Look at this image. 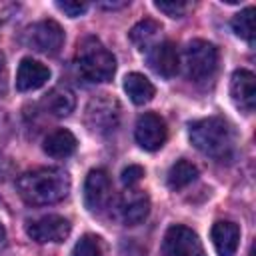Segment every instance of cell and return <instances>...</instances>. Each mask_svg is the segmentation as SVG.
I'll list each match as a JSON object with an SVG mask.
<instances>
[{
  "label": "cell",
  "instance_id": "obj_18",
  "mask_svg": "<svg viewBox=\"0 0 256 256\" xmlns=\"http://www.w3.org/2000/svg\"><path fill=\"white\" fill-rule=\"evenodd\" d=\"M76 136L70 130L58 128L44 138V152L52 158H66L76 150Z\"/></svg>",
  "mask_w": 256,
  "mask_h": 256
},
{
  "label": "cell",
  "instance_id": "obj_11",
  "mask_svg": "<svg viewBox=\"0 0 256 256\" xmlns=\"http://www.w3.org/2000/svg\"><path fill=\"white\" fill-rule=\"evenodd\" d=\"M150 212V198L138 188H128L118 200V214L126 226H136L146 220Z\"/></svg>",
  "mask_w": 256,
  "mask_h": 256
},
{
  "label": "cell",
  "instance_id": "obj_14",
  "mask_svg": "<svg viewBox=\"0 0 256 256\" xmlns=\"http://www.w3.org/2000/svg\"><path fill=\"white\" fill-rule=\"evenodd\" d=\"M50 80V70L48 66H44L38 60L32 58H24L18 64V72H16V88L20 92H32L42 88L46 82Z\"/></svg>",
  "mask_w": 256,
  "mask_h": 256
},
{
  "label": "cell",
  "instance_id": "obj_3",
  "mask_svg": "<svg viewBox=\"0 0 256 256\" xmlns=\"http://www.w3.org/2000/svg\"><path fill=\"white\" fill-rule=\"evenodd\" d=\"M76 68L84 80L102 84L110 82L116 72V60L112 52L94 36H86L76 48Z\"/></svg>",
  "mask_w": 256,
  "mask_h": 256
},
{
  "label": "cell",
  "instance_id": "obj_19",
  "mask_svg": "<svg viewBox=\"0 0 256 256\" xmlns=\"http://www.w3.org/2000/svg\"><path fill=\"white\" fill-rule=\"evenodd\" d=\"M124 92L128 94V98L134 104H146L154 98V84L140 72H130L124 78Z\"/></svg>",
  "mask_w": 256,
  "mask_h": 256
},
{
  "label": "cell",
  "instance_id": "obj_12",
  "mask_svg": "<svg viewBox=\"0 0 256 256\" xmlns=\"http://www.w3.org/2000/svg\"><path fill=\"white\" fill-rule=\"evenodd\" d=\"M230 96L236 108L250 114L256 106V78L250 70L240 68L230 78Z\"/></svg>",
  "mask_w": 256,
  "mask_h": 256
},
{
  "label": "cell",
  "instance_id": "obj_17",
  "mask_svg": "<svg viewBox=\"0 0 256 256\" xmlns=\"http://www.w3.org/2000/svg\"><path fill=\"white\" fill-rule=\"evenodd\" d=\"M44 106H46V110H48L52 116L64 118V116H68V114L74 110V106H76V96H74V92H72L68 86L60 84V86H54V88L44 96Z\"/></svg>",
  "mask_w": 256,
  "mask_h": 256
},
{
  "label": "cell",
  "instance_id": "obj_4",
  "mask_svg": "<svg viewBox=\"0 0 256 256\" xmlns=\"http://www.w3.org/2000/svg\"><path fill=\"white\" fill-rule=\"evenodd\" d=\"M184 68L186 76L196 82H210L218 68V48L208 40H192L184 50Z\"/></svg>",
  "mask_w": 256,
  "mask_h": 256
},
{
  "label": "cell",
  "instance_id": "obj_13",
  "mask_svg": "<svg viewBox=\"0 0 256 256\" xmlns=\"http://www.w3.org/2000/svg\"><path fill=\"white\" fill-rule=\"evenodd\" d=\"M148 64L150 68L164 78H172L178 72L180 66V58H178V50L170 40H160L156 46H152L146 52Z\"/></svg>",
  "mask_w": 256,
  "mask_h": 256
},
{
  "label": "cell",
  "instance_id": "obj_25",
  "mask_svg": "<svg viewBox=\"0 0 256 256\" xmlns=\"http://www.w3.org/2000/svg\"><path fill=\"white\" fill-rule=\"evenodd\" d=\"M142 176H144V168L138 166V164H130L128 168L122 170V184L130 188V186L138 184L142 180Z\"/></svg>",
  "mask_w": 256,
  "mask_h": 256
},
{
  "label": "cell",
  "instance_id": "obj_20",
  "mask_svg": "<svg viewBox=\"0 0 256 256\" xmlns=\"http://www.w3.org/2000/svg\"><path fill=\"white\" fill-rule=\"evenodd\" d=\"M196 176H198V168L192 164V162H188V160H176L172 166H170V170H168V186L172 188V190H180V188H184V186H188L190 182H194L196 180Z\"/></svg>",
  "mask_w": 256,
  "mask_h": 256
},
{
  "label": "cell",
  "instance_id": "obj_2",
  "mask_svg": "<svg viewBox=\"0 0 256 256\" xmlns=\"http://www.w3.org/2000/svg\"><path fill=\"white\" fill-rule=\"evenodd\" d=\"M190 142L202 154L212 158H228L234 148V132L220 116H208L190 124Z\"/></svg>",
  "mask_w": 256,
  "mask_h": 256
},
{
  "label": "cell",
  "instance_id": "obj_9",
  "mask_svg": "<svg viewBox=\"0 0 256 256\" xmlns=\"http://www.w3.org/2000/svg\"><path fill=\"white\" fill-rule=\"evenodd\" d=\"M166 136H168L166 122H164L158 114L146 112V114H142V116L136 120L134 138H136V142L140 144V148H144V150H148V152H156V150H160V148L164 146Z\"/></svg>",
  "mask_w": 256,
  "mask_h": 256
},
{
  "label": "cell",
  "instance_id": "obj_8",
  "mask_svg": "<svg viewBox=\"0 0 256 256\" xmlns=\"http://www.w3.org/2000/svg\"><path fill=\"white\" fill-rule=\"evenodd\" d=\"M72 230V224L58 214H48L38 220H32L26 226V234L38 242V244H48V242H64Z\"/></svg>",
  "mask_w": 256,
  "mask_h": 256
},
{
  "label": "cell",
  "instance_id": "obj_26",
  "mask_svg": "<svg viewBox=\"0 0 256 256\" xmlns=\"http://www.w3.org/2000/svg\"><path fill=\"white\" fill-rule=\"evenodd\" d=\"M128 2H102L100 6L102 8H108V10H114V8H122V6H126Z\"/></svg>",
  "mask_w": 256,
  "mask_h": 256
},
{
  "label": "cell",
  "instance_id": "obj_7",
  "mask_svg": "<svg viewBox=\"0 0 256 256\" xmlns=\"http://www.w3.org/2000/svg\"><path fill=\"white\" fill-rule=\"evenodd\" d=\"M160 256H204V248L192 228L174 224L162 238Z\"/></svg>",
  "mask_w": 256,
  "mask_h": 256
},
{
  "label": "cell",
  "instance_id": "obj_27",
  "mask_svg": "<svg viewBox=\"0 0 256 256\" xmlns=\"http://www.w3.org/2000/svg\"><path fill=\"white\" fill-rule=\"evenodd\" d=\"M6 246V228H4V224L0 222V250Z\"/></svg>",
  "mask_w": 256,
  "mask_h": 256
},
{
  "label": "cell",
  "instance_id": "obj_24",
  "mask_svg": "<svg viewBox=\"0 0 256 256\" xmlns=\"http://www.w3.org/2000/svg\"><path fill=\"white\" fill-rule=\"evenodd\" d=\"M56 8L60 12H64L66 16H70V18H76V16H82L88 10V4L86 2H78V0H58Z\"/></svg>",
  "mask_w": 256,
  "mask_h": 256
},
{
  "label": "cell",
  "instance_id": "obj_16",
  "mask_svg": "<svg viewBox=\"0 0 256 256\" xmlns=\"http://www.w3.org/2000/svg\"><path fill=\"white\" fill-rule=\"evenodd\" d=\"M128 38L140 52H148L152 46H156L162 40V26L154 20H140L138 24L132 26L128 32Z\"/></svg>",
  "mask_w": 256,
  "mask_h": 256
},
{
  "label": "cell",
  "instance_id": "obj_10",
  "mask_svg": "<svg viewBox=\"0 0 256 256\" xmlns=\"http://www.w3.org/2000/svg\"><path fill=\"white\" fill-rule=\"evenodd\" d=\"M112 198V184L104 170H90L84 182V204L90 212H102Z\"/></svg>",
  "mask_w": 256,
  "mask_h": 256
},
{
  "label": "cell",
  "instance_id": "obj_6",
  "mask_svg": "<svg viewBox=\"0 0 256 256\" xmlns=\"http://www.w3.org/2000/svg\"><path fill=\"white\" fill-rule=\"evenodd\" d=\"M26 46L40 54H58L64 44V30L54 20H40L26 28L24 34Z\"/></svg>",
  "mask_w": 256,
  "mask_h": 256
},
{
  "label": "cell",
  "instance_id": "obj_5",
  "mask_svg": "<svg viewBox=\"0 0 256 256\" xmlns=\"http://www.w3.org/2000/svg\"><path fill=\"white\" fill-rule=\"evenodd\" d=\"M122 116L120 102L110 94H98L86 104V126L96 134H110L118 128Z\"/></svg>",
  "mask_w": 256,
  "mask_h": 256
},
{
  "label": "cell",
  "instance_id": "obj_21",
  "mask_svg": "<svg viewBox=\"0 0 256 256\" xmlns=\"http://www.w3.org/2000/svg\"><path fill=\"white\" fill-rule=\"evenodd\" d=\"M254 6H248L244 10H240L234 18H232V30L236 32V36H240L242 40H246L250 46L254 44L256 38V28H254Z\"/></svg>",
  "mask_w": 256,
  "mask_h": 256
},
{
  "label": "cell",
  "instance_id": "obj_1",
  "mask_svg": "<svg viewBox=\"0 0 256 256\" xmlns=\"http://www.w3.org/2000/svg\"><path fill=\"white\" fill-rule=\"evenodd\" d=\"M18 194L26 204H56L70 192V176L60 168H36L24 172L16 182Z\"/></svg>",
  "mask_w": 256,
  "mask_h": 256
},
{
  "label": "cell",
  "instance_id": "obj_28",
  "mask_svg": "<svg viewBox=\"0 0 256 256\" xmlns=\"http://www.w3.org/2000/svg\"><path fill=\"white\" fill-rule=\"evenodd\" d=\"M4 82V60H2V56H0V84Z\"/></svg>",
  "mask_w": 256,
  "mask_h": 256
},
{
  "label": "cell",
  "instance_id": "obj_23",
  "mask_svg": "<svg viewBox=\"0 0 256 256\" xmlns=\"http://www.w3.org/2000/svg\"><path fill=\"white\" fill-rule=\"evenodd\" d=\"M154 8L160 10V12H164L170 18H180V16L186 14L188 4L182 2V0H156L154 2Z\"/></svg>",
  "mask_w": 256,
  "mask_h": 256
},
{
  "label": "cell",
  "instance_id": "obj_22",
  "mask_svg": "<svg viewBox=\"0 0 256 256\" xmlns=\"http://www.w3.org/2000/svg\"><path fill=\"white\" fill-rule=\"evenodd\" d=\"M72 256H102V244H100V238L92 236V234H86L82 236L74 250H72Z\"/></svg>",
  "mask_w": 256,
  "mask_h": 256
},
{
  "label": "cell",
  "instance_id": "obj_15",
  "mask_svg": "<svg viewBox=\"0 0 256 256\" xmlns=\"http://www.w3.org/2000/svg\"><path fill=\"white\" fill-rule=\"evenodd\" d=\"M210 238L218 256H234L240 242V228L230 220H218L210 230Z\"/></svg>",
  "mask_w": 256,
  "mask_h": 256
}]
</instances>
